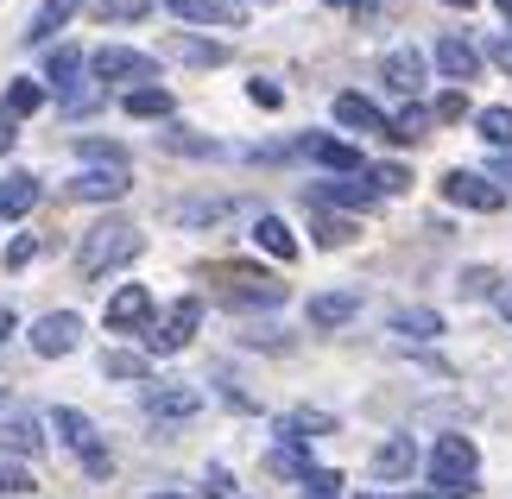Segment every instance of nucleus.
<instances>
[{
    "mask_svg": "<svg viewBox=\"0 0 512 499\" xmlns=\"http://www.w3.org/2000/svg\"><path fill=\"white\" fill-rule=\"evenodd\" d=\"M443 196H449V203H456V209H475V215H500L506 209V190L494 184V177H487V171H443Z\"/></svg>",
    "mask_w": 512,
    "mask_h": 499,
    "instance_id": "6e6552de",
    "label": "nucleus"
},
{
    "mask_svg": "<svg viewBox=\"0 0 512 499\" xmlns=\"http://www.w3.org/2000/svg\"><path fill=\"white\" fill-rule=\"evenodd\" d=\"M127 190H133V171L127 165H83V171L70 177L76 203H121Z\"/></svg>",
    "mask_w": 512,
    "mask_h": 499,
    "instance_id": "ddd939ff",
    "label": "nucleus"
},
{
    "mask_svg": "<svg viewBox=\"0 0 512 499\" xmlns=\"http://www.w3.org/2000/svg\"><path fill=\"white\" fill-rule=\"evenodd\" d=\"M76 158L83 165H127V146H114V139H76Z\"/></svg>",
    "mask_w": 512,
    "mask_h": 499,
    "instance_id": "c9c22d12",
    "label": "nucleus"
},
{
    "mask_svg": "<svg viewBox=\"0 0 512 499\" xmlns=\"http://www.w3.org/2000/svg\"><path fill=\"white\" fill-rule=\"evenodd\" d=\"M304 499H342V474H329V468H310Z\"/></svg>",
    "mask_w": 512,
    "mask_h": 499,
    "instance_id": "a19ab883",
    "label": "nucleus"
},
{
    "mask_svg": "<svg viewBox=\"0 0 512 499\" xmlns=\"http://www.w3.org/2000/svg\"><path fill=\"white\" fill-rule=\"evenodd\" d=\"M247 102L266 108V114H279V108H285V89L272 83V76H253V83H247Z\"/></svg>",
    "mask_w": 512,
    "mask_h": 499,
    "instance_id": "4c0bfd02",
    "label": "nucleus"
},
{
    "mask_svg": "<svg viewBox=\"0 0 512 499\" xmlns=\"http://www.w3.org/2000/svg\"><path fill=\"white\" fill-rule=\"evenodd\" d=\"M456 291H462V297H487V291H494V272H487V266H468Z\"/></svg>",
    "mask_w": 512,
    "mask_h": 499,
    "instance_id": "37998d69",
    "label": "nucleus"
},
{
    "mask_svg": "<svg viewBox=\"0 0 512 499\" xmlns=\"http://www.w3.org/2000/svg\"><path fill=\"white\" fill-rule=\"evenodd\" d=\"M234 209H241L234 196H190V203H171V222L177 228H215V222H228Z\"/></svg>",
    "mask_w": 512,
    "mask_h": 499,
    "instance_id": "4be33fe9",
    "label": "nucleus"
},
{
    "mask_svg": "<svg viewBox=\"0 0 512 499\" xmlns=\"http://www.w3.org/2000/svg\"><path fill=\"white\" fill-rule=\"evenodd\" d=\"M89 76L95 83H127V89H146L159 76V57L152 51H133V45H102L89 57Z\"/></svg>",
    "mask_w": 512,
    "mask_h": 499,
    "instance_id": "423d86ee",
    "label": "nucleus"
},
{
    "mask_svg": "<svg viewBox=\"0 0 512 499\" xmlns=\"http://www.w3.org/2000/svg\"><path fill=\"white\" fill-rule=\"evenodd\" d=\"M102 108V89H70L64 95V114H95Z\"/></svg>",
    "mask_w": 512,
    "mask_h": 499,
    "instance_id": "c03bdc74",
    "label": "nucleus"
},
{
    "mask_svg": "<svg viewBox=\"0 0 512 499\" xmlns=\"http://www.w3.org/2000/svg\"><path fill=\"white\" fill-rule=\"evenodd\" d=\"M361 499H399V493H361Z\"/></svg>",
    "mask_w": 512,
    "mask_h": 499,
    "instance_id": "13d9d810",
    "label": "nucleus"
},
{
    "mask_svg": "<svg viewBox=\"0 0 512 499\" xmlns=\"http://www.w3.org/2000/svg\"><path fill=\"white\" fill-rule=\"evenodd\" d=\"M152 316H159V304H152V291L146 285H121L108 297V310H102V323L114 335H146L152 329Z\"/></svg>",
    "mask_w": 512,
    "mask_h": 499,
    "instance_id": "9b49d317",
    "label": "nucleus"
},
{
    "mask_svg": "<svg viewBox=\"0 0 512 499\" xmlns=\"http://www.w3.org/2000/svg\"><path fill=\"white\" fill-rule=\"evenodd\" d=\"M45 424L57 430V443H64V449H76V462H83L95 481H102V474L114 468V462H108V449H102V430H95V417H89V411L57 405V411H45Z\"/></svg>",
    "mask_w": 512,
    "mask_h": 499,
    "instance_id": "20e7f679",
    "label": "nucleus"
},
{
    "mask_svg": "<svg viewBox=\"0 0 512 499\" xmlns=\"http://www.w3.org/2000/svg\"><path fill=\"white\" fill-rule=\"evenodd\" d=\"M196 329H203V297H177L171 310L152 316V329L140 335V354H146V361H159V354H184L196 342Z\"/></svg>",
    "mask_w": 512,
    "mask_h": 499,
    "instance_id": "7ed1b4c3",
    "label": "nucleus"
},
{
    "mask_svg": "<svg viewBox=\"0 0 512 499\" xmlns=\"http://www.w3.org/2000/svg\"><path fill=\"white\" fill-rule=\"evenodd\" d=\"M228 304L234 310H279L285 304V285H279V278H241V285L228 291Z\"/></svg>",
    "mask_w": 512,
    "mask_h": 499,
    "instance_id": "7c9ffc66",
    "label": "nucleus"
},
{
    "mask_svg": "<svg viewBox=\"0 0 512 499\" xmlns=\"http://www.w3.org/2000/svg\"><path fill=\"white\" fill-rule=\"evenodd\" d=\"M361 304H367V297H361V285H342V291H317V297L304 304V323L317 329V335H329V329H348L354 316H361Z\"/></svg>",
    "mask_w": 512,
    "mask_h": 499,
    "instance_id": "f8f14e48",
    "label": "nucleus"
},
{
    "mask_svg": "<svg viewBox=\"0 0 512 499\" xmlns=\"http://www.w3.org/2000/svg\"><path fill=\"white\" fill-rule=\"evenodd\" d=\"M291 152H298V158H310V165H323L329 177H367V165H361V146H348V139H336V133H304Z\"/></svg>",
    "mask_w": 512,
    "mask_h": 499,
    "instance_id": "1a4fd4ad",
    "label": "nucleus"
},
{
    "mask_svg": "<svg viewBox=\"0 0 512 499\" xmlns=\"http://www.w3.org/2000/svg\"><path fill=\"white\" fill-rule=\"evenodd\" d=\"M367 468H373V481H411V468H418V443H411V436H386V443L367 455Z\"/></svg>",
    "mask_w": 512,
    "mask_h": 499,
    "instance_id": "6ab92c4d",
    "label": "nucleus"
},
{
    "mask_svg": "<svg viewBox=\"0 0 512 499\" xmlns=\"http://www.w3.org/2000/svg\"><path fill=\"white\" fill-rule=\"evenodd\" d=\"M159 146L171 152V158H222L228 146L222 139H203V133H184V127H171V133H159Z\"/></svg>",
    "mask_w": 512,
    "mask_h": 499,
    "instance_id": "473e14b6",
    "label": "nucleus"
},
{
    "mask_svg": "<svg viewBox=\"0 0 512 499\" xmlns=\"http://www.w3.org/2000/svg\"><path fill=\"white\" fill-rule=\"evenodd\" d=\"M83 70H89V57H83V51H76V45H57V51L45 57V89H64V95H70V89H83V83H76Z\"/></svg>",
    "mask_w": 512,
    "mask_h": 499,
    "instance_id": "c756f323",
    "label": "nucleus"
},
{
    "mask_svg": "<svg viewBox=\"0 0 512 499\" xmlns=\"http://www.w3.org/2000/svg\"><path fill=\"white\" fill-rule=\"evenodd\" d=\"M19 146V121H7V114H0V158H7Z\"/></svg>",
    "mask_w": 512,
    "mask_h": 499,
    "instance_id": "09e8293b",
    "label": "nucleus"
},
{
    "mask_svg": "<svg viewBox=\"0 0 512 499\" xmlns=\"http://www.w3.org/2000/svg\"><path fill=\"white\" fill-rule=\"evenodd\" d=\"M475 481H481L475 436H462V430L437 436V449H430V487H449V493H468V499H475Z\"/></svg>",
    "mask_w": 512,
    "mask_h": 499,
    "instance_id": "f03ea898",
    "label": "nucleus"
},
{
    "mask_svg": "<svg viewBox=\"0 0 512 499\" xmlns=\"http://www.w3.org/2000/svg\"><path fill=\"white\" fill-rule=\"evenodd\" d=\"M102 379H114V386H152V361L140 348H108L102 354Z\"/></svg>",
    "mask_w": 512,
    "mask_h": 499,
    "instance_id": "cd10ccee",
    "label": "nucleus"
},
{
    "mask_svg": "<svg viewBox=\"0 0 512 499\" xmlns=\"http://www.w3.org/2000/svg\"><path fill=\"white\" fill-rule=\"evenodd\" d=\"M0 259H7V272L32 266V259H38V234H13V241H7V253H0Z\"/></svg>",
    "mask_w": 512,
    "mask_h": 499,
    "instance_id": "ea45409f",
    "label": "nucleus"
},
{
    "mask_svg": "<svg viewBox=\"0 0 512 499\" xmlns=\"http://www.w3.org/2000/svg\"><path fill=\"white\" fill-rule=\"evenodd\" d=\"M146 499H190V493H177V487H159V493H146Z\"/></svg>",
    "mask_w": 512,
    "mask_h": 499,
    "instance_id": "864d4df0",
    "label": "nucleus"
},
{
    "mask_svg": "<svg viewBox=\"0 0 512 499\" xmlns=\"http://www.w3.org/2000/svg\"><path fill=\"white\" fill-rule=\"evenodd\" d=\"M487 177H494V184L506 190V184H512V152H506V158H500V165H494V171H487Z\"/></svg>",
    "mask_w": 512,
    "mask_h": 499,
    "instance_id": "3c124183",
    "label": "nucleus"
},
{
    "mask_svg": "<svg viewBox=\"0 0 512 499\" xmlns=\"http://www.w3.org/2000/svg\"><path fill=\"white\" fill-rule=\"evenodd\" d=\"M165 51L177 57V64H190V70H222L228 57H234V51L222 45V38H203V32H177Z\"/></svg>",
    "mask_w": 512,
    "mask_h": 499,
    "instance_id": "aec40b11",
    "label": "nucleus"
},
{
    "mask_svg": "<svg viewBox=\"0 0 512 499\" xmlns=\"http://www.w3.org/2000/svg\"><path fill=\"white\" fill-rule=\"evenodd\" d=\"M253 247H260V253H272V259H285V266H291V259H298V234H291V222H285V215H253Z\"/></svg>",
    "mask_w": 512,
    "mask_h": 499,
    "instance_id": "b1692460",
    "label": "nucleus"
},
{
    "mask_svg": "<svg viewBox=\"0 0 512 499\" xmlns=\"http://www.w3.org/2000/svg\"><path fill=\"white\" fill-rule=\"evenodd\" d=\"M121 108L133 114V121H171L177 95H171L165 83H146V89H127V95H121Z\"/></svg>",
    "mask_w": 512,
    "mask_h": 499,
    "instance_id": "c85d7f7f",
    "label": "nucleus"
},
{
    "mask_svg": "<svg viewBox=\"0 0 512 499\" xmlns=\"http://www.w3.org/2000/svg\"><path fill=\"white\" fill-rule=\"evenodd\" d=\"M380 76H386V89H399V95H411V102H418V89L430 83V57H424L418 45H392V51L380 57Z\"/></svg>",
    "mask_w": 512,
    "mask_h": 499,
    "instance_id": "2eb2a0df",
    "label": "nucleus"
},
{
    "mask_svg": "<svg viewBox=\"0 0 512 499\" xmlns=\"http://www.w3.org/2000/svg\"><path fill=\"white\" fill-rule=\"evenodd\" d=\"M26 342H32L38 361H64V354L83 348V310H45V316H32Z\"/></svg>",
    "mask_w": 512,
    "mask_h": 499,
    "instance_id": "39448f33",
    "label": "nucleus"
},
{
    "mask_svg": "<svg viewBox=\"0 0 512 499\" xmlns=\"http://www.w3.org/2000/svg\"><path fill=\"white\" fill-rule=\"evenodd\" d=\"M310 234H317V247H348V241H354V222H348V215H323V209H317Z\"/></svg>",
    "mask_w": 512,
    "mask_h": 499,
    "instance_id": "f704fd0d",
    "label": "nucleus"
},
{
    "mask_svg": "<svg viewBox=\"0 0 512 499\" xmlns=\"http://www.w3.org/2000/svg\"><path fill=\"white\" fill-rule=\"evenodd\" d=\"M45 417L38 411H26L19 405V398H7V405H0V449L13 455V462H38V455H45Z\"/></svg>",
    "mask_w": 512,
    "mask_h": 499,
    "instance_id": "0eeeda50",
    "label": "nucleus"
},
{
    "mask_svg": "<svg viewBox=\"0 0 512 499\" xmlns=\"http://www.w3.org/2000/svg\"><path fill=\"white\" fill-rule=\"evenodd\" d=\"M475 133L487 139V146H494L500 158L512 152V108L506 102H494V108H475Z\"/></svg>",
    "mask_w": 512,
    "mask_h": 499,
    "instance_id": "2f4dec72",
    "label": "nucleus"
},
{
    "mask_svg": "<svg viewBox=\"0 0 512 499\" xmlns=\"http://www.w3.org/2000/svg\"><path fill=\"white\" fill-rule=\"evenodd\" d=\"M430 127H437V114H430L424 102H405L399 114H392V146H411V139H424Z\"/></svg>",
    "mask_w": 512,
    "mask_h": 499,
    "instance_id": "72a5a7b5",
    "label": "nucleus"
},
{
    "mask_svg": "<svg viewBox=\"0 0 512 499\" xmlns=\"http://www.w3.org/2000/svg\"><path fill=\"white\" fill-rule=\"evenodd\" d=\"M443 7H462V13H468V7H475V0H443Z\"/></svg>",
    "mask_w": 512,
    "mask_h": 499,
    "instance_id": "6e6d98bb",
    "label": "nucleus"
},
{
    "mask_svg": "<svg viewBox=\"0 0 512 499\" xmlns=\"http://www.w3.org/2000/svg\"><path fill=\"white\" fill-rule=\"evenodd\" d=\"M152 0H102V19H140Z\"/></svg>",
    "mask_w": 512,
    "mask_h": 499,
    "instance_id": "a18cd8bd",
    "label": "nucleus"
},
{
    "mask_svg": "<svg viewBox=\"0 0 512 499\" xmlns=\"http://www.w3.org/2000/svg\"><path fill=\"white\" fill-rule=\"evenodd\" d=\"M140 405H146L152 424H190V417L203 411V392L196 386H146Z\"/></svg>",
    "mask_w": 512,
    "mask_h": 499,
    "instance_id": "dca6fc26",
    "label": "nucleus"
},
{
    "mask_svg": "<svg viewBox=\"0 0 512 499\" xmlns=\"http://www.w3.org/2000/svg\"><path fill=\"white\" fill-rule=\"evenodd\" d=\"M386 329L405 335V342H437V335H443V310H430V304H399V310L386 316Z\"/></svg>",
    "mask_w": 512,
    "mask_h": 499,
    "instance_id": "412c9836",
    "label": "nucleus"
},
{
    "mask_svg": "<svg viewBox=\"0 0 512 499\" xmlns=\"http://www.w3.org/2000/svg\"><path fill=\"white\" fill-rule=\"evenodd\" d=\"M203 493H209V499H234V481H228V468H209V474H203Z\"/></svg>",
    "mask_w": 512,
    "mask_h": 499,
    "instance_id": "49530a36",
    "label": "nucleus"
},
{
    "mask_svg": "<svg viewBox=\"0 0 512 499\" xmlns=\"http://www.w3.org/2000/svg\"><path fill=\"white\" fill-rule=\"evenodd\" d=\"M0 493H32V468L13 462V455H0Z\"/></svg>",
    "mask_w": 512,
    "mask_h": 499,
    "instance_id": "58836bf2",
    "label": "nucleus"
},
{
    "mask_svg": "<svg viewBox=\"0 0 512 499\" xmlns=\"http://www.w3.org/2000/svg\"><path fill=\"white\" fill-rule=\"evenodd\" d=\"M38 196H45V184H38V177H26V171L0 177V222H19V215H32Z\"/></svg>",
    "mask_w": 512,
    "mask_h": 499,
    "instance_id": "a878e982",
    "label": "nucleus"
},
{
    "mask_svg": "<svg viewBox=\"0 0 512 499\" xmlns=\"http://www.w3.org/2000/svg\"><path fill=\"white\" fill-rule=\"evenodd\" d=\"M487 57H494V64L512 76V32H506V38H494V45H487Z\"/></svg>",
    "mask_w": 512,
    "mask_h": 499,
    "instance_id": "de8ad7c7",
    "label": "nucleus"
},
{
    "mask_svg": "<svg viewBox=\"0 0 512 499\" xmlns=\"http://www.w3.org/2000/svg\"><path fill=\"white\" fill-rule=\"evenodd\" d=\"M140 253H146V234L133 222H95L83 234V247H76V272H83V278H108V272L133 266Z\"/></svg>",
    "mask_w": 512,
    "mask_h": 499,
    "instance_id": "f257e3e1",
    "label": "nucleus"
},
{
    "mask_svg": "<svg viewBox=\"0 0 512 499\" xmlns=\"http://www.w3.org/2000/svg\"><path fill=\"white\" fill-rule=\"evenodd\" d=\"M494 310H500L506 323H512V285H506V291H494Z\"/></svg>",
    "mask_w": 512,
    "mask_h": 499,
    "instance_id": "603ef678",
    "label": "nucleus"
},
{
    "mask_svg": "<svg viewBox=\"0 0 512 499\" xmlns=\"http://www.w3.org/2000/svg\"><path fill=\"white\" fill-rule=\"evenodd\" d=\"M165 7L184 26H241L247 19V0H165Z\"/></svg>",
    "mask_w": 512,
    "mask_h": 499,
    "instance_id": "f3484780",
    "label": "nucleus"
},
{
    "mask_svg": "<svg viewBox=\"0 0 512 499\" xmlns=\"http://www.w3.org/2000/svg\"><path fill=\"white\" fill-rule=\"evenodd\" d=\"M272 430H279V443H317V436H336V417L304 405V411H285Z\"/></svg>",
    "mask_w": 512,
    "mask_h": 499,
    "instance_id": "bb28decb",
    "label": "nucleus"
},
{
    "mask_svg": "<svg viewBox=\"0 0 512 499\" xmlns=\"http://www.w3.org/2000/svg\"><path fill=\"white\" fill-rule=\"evenodd\" d=\"M247 7H272V0H247Z\"/></svg>",
    "mask_w": 512,
    "mask_h": 499,
    "instance_id": "bf43d9fd",
    "label": "nucleus"
},
{
    "mask_svg": "<svg viewBox=\"0 0 512 499\" xmlns=\"http://www.w3.org/2000/svg\"><path fill=\"white\" fill-rule=\"evenodd\" d=\"M430 114H437V121L449 127V121H462V114H475V108H468V95H462V89H443V95H437V108H430Z\"/></svg>",
    "mask_w": 512,
    "mask_h": 499,
    "instance_id": "79ce46f5",
    "label": "nucleus"
},
{
    "mask_svg": "<svg viewBox=\"0 0 512 499\" xmlns=\"http://www.w3.org/2000/svg\"><path fill=\"white\" fill-rule=\"evenodd\" d=\"M310 203H317V209H373L380 190L361 184V177H323V184L310 190Z\"/></svg>",
    "mask_w": 512,
    "mask_h": 499,
    "instance_id": "a211bd4d",
    "label": "nucleus"
},
{
    "mask_svg": "<svg viewBox=\"0 0 512 499\" xmlns=\"http://www.w3.org/2000/svg\"><path fill=\"white\" fill-rule=\"evenodd\" d=\"M367 184L380 190V196H399V190H411V171H405V165H373Z\"/></svg>",
    "mask_w": 512,
    "mask_h": 499,
    "instance_id": "e433bc0d",
    "label": "nucleus"
},
{
    "mask_svg": "<svg viewBox=\"0 0 512 499\" xmlns=\"http://www.w3.org/2000/svg\"><path fill=\"white\" fill-rule=\"evenodd\" d=\"M494 7H500V13H506V19H512V0H494Z\"/></svg>",
    "mask_w": 512,
    "mask_h": 499,
    "instance_id": "4d7b16f0",
    "label": "nucleus"
},
{
    "mask_svg": "<svg viewBox=\"0 0 512 499\" xmlns=\"http://www.w3.org/2000/svg\"><path fill=\"white\" fill-rule=\"evenodd\" d=\"M13 335H19V316H13L7 304H0V348H7V342H13Z\"/></svg>",
    "mask_w": 512,
    "mask_h": 499,
    "instance_id": "8fccbe9b",
    "label": "nucleus"
},
{
    "mask_svg": "<svg viewBox=\"0 0 512 499\" xmlns=\"http://www.w3.org/2000/svg\"><path fill=\"white\" fill-rule=\"evenodd\" d=\"M329 114H336V127H342V133H380V139H392V114H386V108H373L361 89H342L336 102H329Z\"/></svg>",
    "mask_w": 512,
    "mask_h": 499,
    "instance_id": "4468645a",
    "label": "nucleus"
},
{
    "mask_svg": "<svg viewBox=\"0 0 512 499\" xmlns=\"http://www.w3.org/2000/svg\"><path fill=\"white\" fill-rule=\"evenodd\" d=\"M45 102H51L45 76H19V83H7V95H0V114H7V121H32Z\"/></svg>",
    "mask_w": 512,
    "mask_h": 499,
    "instance_id": "393cba45",
    "label": "nucleus"
},
{
    "mask_svg": "<svg viewBox=\"0 0 512 499\" xmlns=\"http://www.w3.org/2000/svg\"><path fill=\"white\" fill-rule=\"evenodd\" d=\"M323 7H361V0H323Z\"/></svg>",
    "mask_w": 512,
    "mask_h": 499,
    "instance_id": "5fc2aeb1",
    "label": "nucleus"
},
{
    "mask_svg": "<svg viewBox=\"0 0 512 499\" xmlns=\"http://www.w3.org/2000/svg\"><path fill=\"white\" fill-rule=\"evenodd\" d=\"M430 64H437V76H443V83H475V76H481V64H487V51L475 45V38H462V32H443L437 38V51H430Z\"/></svg>",
    "mask_w": 512,
    "mask_h": 499,
    "instance_id": "9d476101",
    "label": "nucleus"
},
{
    "mask_svg": "<svg viewBox=\"0 0 512 499\" xmlns=\"http://www.w3.org/2000/svg\"><path fill=\"white\" fill-rule=\"evenodd\" d=\"M76 13H83V0H45V7L26 19V51H32V45H51V38L64 32Z\"/></svg>",
    "mask_w": 512,
    "mask_h": 499,
    "instance_id": "5701e85b",
    "label": "nucleus"
}]
</instances>
